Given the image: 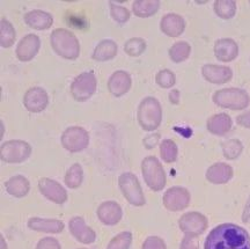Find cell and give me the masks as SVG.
I'll list each match as a JSON object with an SVG mask.
<instances>
[{
	"label": "cell",
	"mask_w": 250,
	"mask_h": 249,
	"mask_svg": "<svg viewBox=\"0 0 250 249\" xmlns=\"http://www.w3.org/2000/svg\"><path fill=\"white\" fill-rule=\"evenodd\" d=\"M40 45L41 41L39 36L34 35V34H29V35L24 36L17 48L18 58L22 62L30 61V59L35 57L37 51L40 50Z\"/></svg>",
	"instance_id": "cell-14"
},
{
	"label": "cell",
	"mask_w": 250,
	"mask_h": 249,
	"mask_svg": "<svg viewBox=\"0 0 250 249\" xmlns=\"http://www.w3.org/2000/svg\"><path fill=\"white\" fill-rule=\"evenodd\" d=\"M156 83L164 88H169L174 86L175 83V76L174 73L169 70H162L156 76Z\"/></svg>",
	"instance_id": "cell-37"
},
{
	"label": "cell",
	"mask_w": 250,
	"mask_h": 249,
	"mask_svg": "<svg viewBox=\"0 0 250 249\" xmlns=\"http://www.w3.org/2000/svg\"><path fill=\"white\" fill-rule=\"evenodd\" d=\"M0 26H1V33H0V36L1 37H0V43H1L2 48H8V46H11L15 41L14 28L7 20H5V19H2Z\"/></svg>",
	"instance_id": "cell-31"
},
{
	"label": "cell",
	"mask_w": 250,
	"mask_h": 249,
	"mask_svg": "<svg viewBox=\"0 0 250 249\" xmlns=\"http://www.w3.org/2000/svg\"><path fill=\"white\" fill-rule=\"evenodd\" d=\"M223 151L227 159H230V160L236 159L242 152L241 142H239L237 139H229V141L224 143Z\"/></svg>",
	"instance_id": "cell-34"
},
{
	"label": "cell",
	"mask_w": 250,
	"mask_h": 249,
	"mask_svg": "<svg viewBox=\"0 0 250 249\" xmlns=\"http://www.w3.org/2000/svg\"><path fill=\"white\" fill-rule=\"evenodd\" d=\"M24 21L28 26L34 28V29L43 30L51 27L54 19H52L51 14L46 13V12L31 11L24 15Z\"/></svg>",
	"instance_id": "cell-23"
},
{
	"label": "cell",
	"mask_w": 250,
	"mask_h": 249,
	"mask_svg": "<svg viewBox=\"0 0 250 249\" xmlns=\"http://www.w3.org/2000/svg\"><path fill=\"white\" fill-rule=\"evenodd\" d=\"M190 203V194L187 189L173 187L164 196V205L170 211L184 210Z\"/></svg>",
	"instance_id": "cell-11"
},
{
	"label": "cell",
	"mask_w": 250,
	"mask_h": 249,
	"mask_svg": "<svg viewBox=\"0 0 250 249\" xmlns=\"http://www.w3.org/2000/svg\"><path fill=\"white\" fill-rule=\"evenodd\" d=\"M39 187L41 192L50 201L55 202V203L62 204L67 199L66 190L58 182L54 181V180L41 179Z\"/></svg>",
	"instance_id": "cell-13"
},
{
	"label": "cell",
	"mask_w": 250,
	"mask_h": 249,
	"mask_svg": "<svg viewBox=\"0 0 250 249\" xmlns=\"http://www.w3.org/2000/svg\"><path fill=\"white\" fill-rule=\"evenodd\" d=\"M117 54V45L114 41L104 40L100 42L93 52V58L99 62H105L114 58Z\"/></svg>",
	"instance_id": "cell-26"
},
{
	"label": "cell",
	"mask_w": 250,
	"mask_h": 249,
	"mask_svg": "<svg viewBox=\"0 0 250 249\" xmlns=\"http://www.w3.org/2000/svg\"><path fill=\"white\" fill-rule=\"evenodd\" d=\"M214 104L223 108L233 109V110H242L248 107L249 95L243 89L226 88L220 89L213 95Z\"/></svg>",
	"instance_id": "cell-4"
},
{
	"label": "cell",
	"mask_w": 250,
	"mask_h": 249,
	"mask_svg": "<svg viewBox=\"0 0 250 249\" xmlns=\"http://www.w3.org/2000/svg\"><path fill=\"white\" fill-rule=\"evenodd\" d=\"M186 28V21L182 17L177 14H167L161 20V29L166 35L175 37L180 36L184 32Z\"/></svg>",
	"instance_id": "cell-19"
},
{
	"label": "cell",
	"mask_w": 250,
	"mask_h": 249,
	"mask_svg": "<svg viewBox=\"0 0 250 249\" xmlns=\"http://www.w3.org/2000/svg\"><path fill=\"white\" fill-rule=\"evenodd\" d=\"M131 87V78L124 71H117L110 77L108 83V88L115 96L124 95Z\"/></svg>",
	"instance_id": "cell-21"
},
{
	"label": "cell",
	"mask_w": 250,
	"mask_h": 249,
	"mask_svg": "<svg viewBox=\"0 0 250 249\" xmlns=\"http://www.w3.org/2000/svg\"><path fill=\"white\" fill-rule=\"evenodd\" d=\"M110 13L111 17L120 23L126 22L130 19V12L125 7L118 6L116 4H114V2H110Z\"/></svg>",
	"instance_id": "cell-36"
},
{
	"label": "cell",
	"mask_w": 250,
	"mask_h": 249,
	"mask_svg": "<svg viewBox=\"0 0 250 249\" xmlns=\"http://www.w3.org/2000/svg\"><path fill=\"white\" fill-rule=\"evenodd\" d=\"M31 153L30 145L22 141H11L1 146V159L6 163H22L27 160Z\"/></svg>",
	"instance_id": "cell-8"
},
{
	"label": "cell",
	"mask_w": 250,
	"mask_h": 249,
	"mask_svg": "<svg viewBox=\"0 0 250 249\" xmlns=\"http://www.w3.org/2000/svg\"><path fill=\"white\" fill-rule=\"evenodd\" d=\"M169 100L171 101V104H179V101H180V92L177 91V89H174V91H171L170 94H169Z\"/></svg>",
	"instance_id": "cell-42"
},
{
	"label": "cell",
	"mask_w": 250,
	"mask_h": 249,
	"mask_svg": "<svg viewBox=\"0 0 250 249\" xmlns=\"http://www.w3.org/2000/svg\"><path fill=\"white\" fill-rule=\"evenodd\" d=\"M120 188L125 198L136 207H142L145 204V197H144L142 187L136 175L132 173L122 174L118 179Z\"/></svg>",
	"instance_id": "cell-6"
},
{
	"label": "cell",
	"mask_w": 250,
	"mask_h": 249,
	"mask_svg": "<svg viewBox=\"0 0 250 249\" xmlns=\"http://www.w3.org/2000/svg\"><path fill=\"white\" fill-rule=\"evenodd\" d=\"M206 227H208V219L199 212L186 213L180 219V228L187 235H201Z\"/></svg>",
	"instance_id": "cell-10"
},
{
	"label": "cell",
	"mask_w": 250,
	"mask_h": 249,
	"mask_svg": "<svg viewBox=\"0 0 250 249\" xmlns=\"http://www.w3.org/2000/svg\"><path fill=\"white\" fill-rule=\"evenodd\" d=\"M190 51H191V48L187 42H177L170 48L169 56L175 63H181L189 57Z\"/></svg>",
	"instance_id": "cell-29"
},
{
	"label": "cell",
	"mask_w": 250,
	"mask_h": 249,
	"mask_svg": "<svg viewBox=\"0 0 250 249\" xmlns=\"http://www.w3.org/2000/svg\"><path fill=\"white\" fill-rule=\"evenodd\" d=\"M208 129L213 135L223 136L232 129V120L227 114H217L208 121Z\"/></svg>",
	"instance_id": "cell-24"
},
{
	"label": "cell",
	"mask_w": 250,
	"mask_h": 249,
	"mask_svg": "<svg viewBox=\"0 0 250 249\" xmlns=\"http://www.w3.org/2000/svg\"><path fill=\"white\" fill-rule=\"evenodd\" d=\"M162 118L161 105L154 98H146L138 109V121L146 131H153L160 125Z\"/></svg>",
	"instance_id": "cell-3"
},
{
	"label": "cell",
	"mask_w": 250,
	"mask_h": 249,
	"mask_svg": "<svg viewBox=\"0 0 250 249\" xmlns=\"http://www.w3.org/2000/svg\"><path fill=\"white\" fill-rule=\"evenodd\" d=\"M83 179V168L79 164H74L70 169L67 170L66 175H65V185H66L68 188H78L81 185Z\"/></svg>",
	"instance_id": "cell-28"
},
{
	"label": "cell",
	"mask_w": 250,
	"mask_h": 249,
	"mask_svg": "<svg viewBox=\"0 0 250 249\" xmlns=\"http://www.w3.org/2000/svg\"><path fill=\"white\" fill-rule=\"evenodd\" d=\"M98 216L105 225H116L122 218V208L116 202H105L100 205Z\"/></svg>",
	"instance_id": "cell-17"
},
{
	"label": "cell",
	"mask_w": 250,
	"mask_h": 249,
	"mask_svg": "<svg viewBox=\"0 0 250 249\" xmlns=\"http://www.w3.org/2000/svg\"><path fill=\"white\" fill-rule=\"evenodd\" d=\"M160 7V1L156 0H142V1H134L133 2V12L137 17L140 18H148L154 15L159 11Z\"/></svg>",
	"instance_id": "cell-27"
},
{
	"label": "cell",
	"mask_w": 250,
	"mask_h": 249,
	"mask_svg": "<svg viewBox=\"0 0 250 249\" xmlns=\"http://www.w3.org/2000/svg\"><path fill=\"white\" fill-rule=\"evenodd\" d=\"M89 137L86 130L79 126H72L62 133V144L71 152L83 151L88 146Z\"/></svg>",
	"instance_id": "cell-9"
},
{
	"label": "cell",
	"mask_w": 250,
	"mask_h": 249,
	"mask_svg": "<svg viewBox=\"0 0 250 249\" xmlns=\"http://www.w3.org/2000/svg\"><path fill=\"white\" fill-rule=\"evenodd\" d=\"M237 123H239L240 125L249 127L250 129V111H246V113L240 115V116L237 117Z\"/></svg>",
	"instance_id": "cell-41"
},
{
	"label": "cell",
	"mask_w": 250,
	"mask_h": 249,
	"mask_svg": "<svg viewBox=\"0 0 250 249\" xmlns=\"http://www.w3.org/2000/svg\"><path fill=\"white\" fill-rule=\"evenodd\" d=\"M124 49L127 55L136 57V56H140L145 51L146 42L142 39H131L125 43Z\"/></svg>",
	"instance_id": "cell-35"
},
{
	"label": "cell",
	"mask_w": 250,
	"mask_h": 249,
	"mask_svg": "<svg viewBox=\"0 0 250 249\" xmlns=\"http://www.w3.org/2000/svg\"><path fill=\"white\" fill-rule=\"evenodd\" d=\"M80 249H85V248H80Z\"/></svg>",
	"instance_id": "cell-44"
},
{
	"label": "cell",
	"mask_w": 250,
	"mask_h": 249,
	"mask_svg": "<svg viewBox=\"0 0 250 249\" xmlns=\"http://www.w3.org/2000/svg\"><path fill=\"white\" fill-rule=\"evenodd\" d=\"M143 175L145 182L154 191H160L166 186V174L161 164L155 157L144 159L142 164Z\"/></svg>",
	"instance_id": "cell-5"
},
{
	"label": "cell",
	"mask_w": 250,
	"mask_h": 249,
	"mask_svg": "<svg viewBox=\"0 0 250 249\" xmlns=\"http://www.w3.org/2000/svg\"><path fill=\"white\" fill-rule=\"evenodd\" d=\"M160 154L166 163H174L177 158V146L170 139H166L160 146Z\"/></svg>",
	"instance_id": "cell-32"
},
{
	"label": "cell",
	"mask_w": 250,
	"mask_h": 249,
	"mask_svg": "<svg viewBox=\"0 0 250 249\" xmlns=\"http://www.w3.org/2000/svg\"><path fill=\"white\" fill-rule=\"evenodd\" d=\"M214 54L220 62H232L239 54V48L233 40L223 39L215 42Z\"/></svg>",
	"instance_id": "cell-18"
},
{
	"label": "cell",
	"mask_w": 250,
	"mask_h": 249,
	"mask_svg": "<svg viewBox=\"0 0 250 249\" xmlns=\"http://www.w3.org/2000/svg\"><path fill=\"white\" fill-rule=\"evenodd\" d=\"M28 227L34 231L43 233H61L64 228V224L61 220L42 219V218H31L28 222Z\"/></svg>",
	"instance_id": "cell-22"
},
{
	"label": "cell",
	"mask_w": 250,
	"mask_h": 249,
	"mask_svg": "<svg viewBox=\"0 0 250 249\" xmlns=\"http://www.w3.org/2000/svg\"><path fill=\"white\" fill-rule=\"evenodd\" d=\"M214 11L218 17L223 19H230L234 17L236 11L235 1H226V0H218L214 2Z\"/></svg>",
	"instance_id": "cell-30"
},
{
	"label": "cell",
	"mask_w": 250,
	"mask_h": 249,
	"mask_svg": "<svg viewBox=\"0 0 250 249\" xmlns=\"http://www.w3.org/2000/svg\"><path fill=\"white\" fill-rule=\"evenodd\" d=\"M48 94L44 89L40 88V87H34L29 89L23 99L24 107L31 113H41L42 110H44L48 105Z\"/></svg>",
	"instance_id": "cell-12"
},
{
	"label": "cell",
	"mask_w": 250,
	"mask_h": 249,
	"mask_svg": "<svg viewBox=\"0 0 250 249\" xmlns=\"http://www.w3.org/2000/svg\"><path fill=\"white\" fill-rule=\"evenodd\" d=\"M203 77L208 82L212 83H228L233 77V72L229 67L227 66H219V65H205L202 68Z\"/></svg>",
	"instance_id": "cell-15"
},
{
	"label": "cell",
	"mask_w": 250,
	"mask_h": 249,
	"mask_svg": "<svg viewBox=\"0 0 250 249\" xmlns=\"http://www.w3.org/2000/svg\"><path fill=\"white\" fill-rule=\"evenodd\" d=\"M181 249H198L197 242L193 240V236L186 235L182 244H181Z\"/></svg>",
	"instance_id": "cell-40"
},
{
	"label": "cell",
	"mask_w": 250,
	"mask_h": 249,
	"mask_svg": "<svg viewBox=\"0 0 250 249\" xmlns=\"http://www.w3.org/2000/svg\"><path fill=\"white\" fill-rule=\"evenodd\" d=\"M143 249H167L164 240L158 236H149L143 245Z\"/></svg>",
	"instance_id": "cell-38"
},
{
	"label": "cell",
	"mask_w": 250,
	"mask_h": 249,
	"mask_svg": "<svg viewBox=\"0 0 250 249\" xmlns=\"http://www.w3.org/2000/svg\"><path fill=\"white\" fill-rule=\"evenodd\" d=\"M36 249H61V245L54 238H44L37 244Z\"/></svg>",
	"instance_id": "cell-39"
},
{
	"label": "cell",
	"mask_w": 250,
	"mask_h": 249,
	"mask_svg": "<svg viewBox=\"0 0 250 249\" xmlns=\"http://www.w3.org/2000/svg\"><path fill=\"white\" fill-rule=\"evenodd\" d=\"M52 48L59 56L67 59H76L79 56L80 46L77 37L66 29H57L51 34Z\"/></svg>",
	"instance_id": "cell-2"
},
{
	"label": "cell",
	"mask_w": 250,
	"mask_h": 249,
	"mask_svg": "<svg viewBox=\"0 0 250 249\" xmlns=\"http://www.w3.org/2000/svg\"><path fill=\"white\" fill-rule=\"evenodd\" d=\"M205 249H250V236L242 227L223 224L208 235Z\"/></svg>",
	"instance_id": "cell-1"
},
{
	"label": "cell",
	"mask_w": 250,
	"mask_h": 249,
	"mask_svg": "<svg viewBox=\"0 0 250 249\" xmlns=\"http://www.w3.org/2000/svg\"><path fill=\"white\" fill-rule=\"evenodd\" d=\"M233 169L227 164H215L206 172V179L214 185H223L232 179Z\"/></svg>",
	"instance_id": "cell-20"
},
{
	"label": "cell",
	"mask_w": 250,
	"mask_h": 249,
	"mask_svg": "<svg viewBox=\"0 0 250 249\" xmlns=\"http://www.w3.org/2000/svg\"><path fill=\"white\" fill-rule=\"evenodd\" d=\"M6 190H7L9 194L15 196V197H23L26 196L28 192H29L30 186L29 181L26 179V177L18 175L9 179L7 182L5 183Z\"/></svg>",
	"instance_id": "cell-25"
},
{
	"label": "cell",
	"mask_w": 250,
	"mask_h": 249,
	"mask_svg": "<svg viewBox=\"0 0 250 249\" xmlns=\"http://www.w3.org/2000/svg\"><path fill=\"white\" fill-rule=\"evenodd\" d=\"M1 242H2V249H6V244H5V239L1 238Z\"/></svg>",
	"instance_id": "cell-43"
},
{
	"label": "cell",
	"mask_w": 250,
	"mask_h": 249,
	"mask_svg": "<svg viewBox=\"0 0 250 249\" xmlns=\"http://www.w3.org/2000/svg\"><path fill=\"white\" fill-rule=\"evenodd\" d=\"M96 91V78L93 72H85L78 76L71 85L72 96L77 101H86Z\"/></svg>",
	"instance_id": "cell-7"
},
{
	"label": "cell",
	"mask_w": 250,
	"mask_h": 249,
	"mask_svg": "<svg viewBox=\"0 0 250 249\" xmlns=\"http://www.w3.org/2000/svg\"><path fill=\"white\" fill-rule=\"evenodd\" d=\"M132 242V235L130 232H123L115 236L109 242L107 249H129Z\"/></svg>",
	"instance_id": "cell-33"
},
{
	"label": "cell",
	"mask_w": 250,
	"mask_h": 249,
	"mask_svg": "<svg viewBox=\"0 0 250 249\" xmlns=\"http://www.w3.org/2000/svg\"><path fill=\"white\" fill-rule=\"evenodd\" d=\"M70 229L72 235L79 242H83V244H92V242L95 241V232L86 225L85 220L83 218H72L70 222Z\"/></svg>",
	"instance_id": "cell-16"
}]
</instances>
